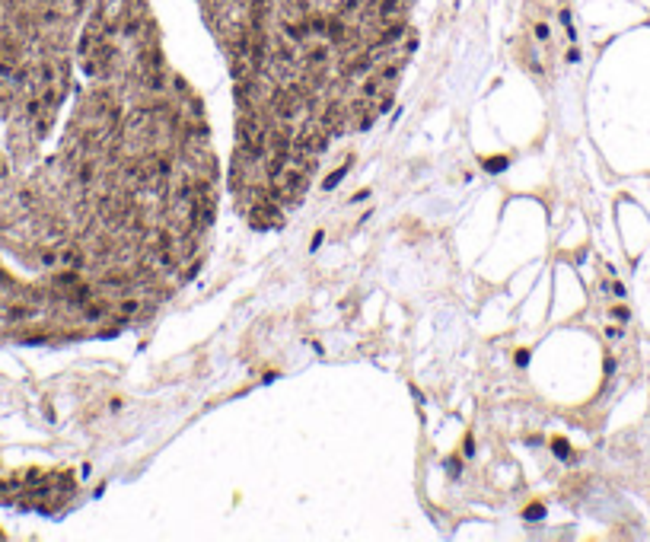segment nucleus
<instances>
[{"label": "nucleus", "mask_w": 650, "mask_h": 542, "mask_svg": "<svg viewBox=\"0 0 650 542\" xmlns=\"http://www.w3.org/2000/svg\"><path fill=\"white\" fill-rule=\"evenodd\" d=\"M77 58L64 141L4 223L26 275L0 294V322L39 342L150 322L201 271L220 204L204 106L166 61L150 4L99 0Z\"/></svg>", "instance_id": "f257e3e1"}, {"label": "nucleus", "mask_w": 650, "mask_h": 542, "mask_svg": "<svg viewBox=\"0 0 650 542\" xmlns=\"http://www.w3.org/2000/svg\"><path fill=\"white\" fill-rule=\"evenodd\" d=\"M230 64L227 188L258 230L284 226L332 144L373 128L414 51V0H198Z\"/></svg>", "instance_id": "f03ea898"}]
</instances>
